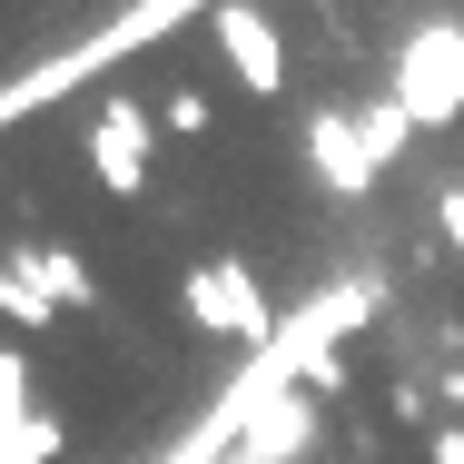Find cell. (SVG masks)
I'll return each mask as SVG.
<instances>
[{"label":"cell","mask_w":464,"mask_h":464,"mask_svg":"<svg viewBox=\"0 0 464 464\" xmlns=\"http://www.w3.org/2000/svg\"><path fill=\"white\" fill-rule=\"evenodd\" d=\"M366 316H375V277H326L296 316H286L277 346H257V356L237 366V385H227V395H218L188 435H169L149 464H227L237 445H247V425H257L277 395H296V385H306V356H316V346H346Z\"/></svg>","instance_id":"obj_1"},{"label":"cell","mask_w":464,"mask_h":464,"mask_svg":"<svg viewBox=\"0 0 464 464\" xmlns=\"http://www.w3.org/2000/svg\"><path fill=\"white\" fill-rule=\"evenodd\" d=\"M227 0H129L119 20H99L90 40H70L60 60H30V70H10L0 80V129H20L30 109H50V99H70V90H90L99 70H119V60H139L149 40H169L179 20H218Z\"/></svg>","instance_id":"obj_2"},{"label":"cell","mask_w":464,"mask_h":464,"mask_svg":"<svg viewBox=\"0 0 464 464\" xmlns=\"http://www.w3.org/2000/svg\"><path fill=\"white\" fill-rule=\"evenodd\" d=\"M395 99H405L415 129H455L464 119V20L405 30V50H395Z\"/></svg>","instance_id":"obj_3"},{"label":"cell","mask_w":464,"mask_h":464,"mask_svg":"<svg viewBox=\"0 0 464 464\" xmlns=\"http://www.w3.org/2000/svg\"><path fill=\"white\" fill-rule=\"evenodd\" d=\"M179 306L208 326V336H247V346H277V336H286V316L257 296V277H247L237 257H208V267H188V277H179Z\"/></svg>","instance_id":"obj_4"},{"label":"cell","mask_w":464,"mask_h":464,"mask_svg":"<svg viewBox=\"0 0 464 464\" xmlns=\"http://www.w3.org/2000/svg\"><path fill=\"white\" fill-rule=\"evenodd\" d=\"M50 455H60V415L40 405L30 356L0 346V464H50Z\"/></svg>","instance_id":"obj_5"},{"label":"cell","mask_w":464,"mask_h":464,"mask_svg":"<svg viewBox=\"0 0 464 464\" xmlns=\"http://www.w3.org/2000/svg\"><path fill=\"white\" fill-rule=\"evenodd\" d=\"M149 149H159V119L139 99H109L90 119V169L109 179V198H139L149 188Z\"/></svg>","instance_id":"obj_6"},{"label":"cell","mask_w":464,"mask_h":464,"mask_svg":"<svg viewBox=\"0 0 464 464\" xmlns=\"http://www.w3.org/2000/svg\"><path fill=\"white\" fill-rule=\"evenodd\" d=\"M208 30H218V50H227V70H237V80H247L257 99H277V90H286V40H277V20H267V10H247V0H227V10L208 20Z\"/></svg>","instance_id":"obj_7"},{"label":"cell","mask_w":464,"mask_h":464,"mask_svg":"<svg viewBox=\"0 0 464 464\" xmlns=\"http://www.w3.org/2000/svg\"><path fill=\"white\" fill-rule=\"evenodd\" d=\"M306 169L336 188V198H366V188H375V159H366L356 109H316V119H306Z\"/></svg>","instance_id":"obj_8"},{"label":"cell","mask_w":464,"mask_h":464,"mask_svg":"<svg viewBox=\"0 0 464 464\" xmlns=\"http://www.w3.org/2000/svg\"><path fill=\"white\" fill-rule=\"evenodd\" d=\"M316 435H326V425H316V395L296 385V395H277V405L247 425L237 455H257V464H306V455H316Z\"/></svg>","instance_id":"obj_9"},{"label":"cell","mask_w":464,"mask_h":464,"mask_svg":"<svg viewBox=\"0 0 464 464\" xmlns=\"http://www.w3.org/2000/svg\"><path fill=\"white\" fill-rule=\"evenodd\" d=\"M0 316H10V326H50V316H60V296L40 286V257H30V247L0 257Z\"/></svg>","instance_id":"obj_10"},{"label":"cell","mask_w":464,"mask_h":464,"mask_svg":"<svg viewBox=\"0 0 464 464\" xmlns=\"http://www.w3.org/2000/svg\"><path fill=\"white\" fill-rule=\"evenodd\" d=\"M356 129H366V159H375V169H395V159H405V139H415V119H405V99H395V90L366 99V109H356Z\"/></svg>","instance_id":"obj_11"},{"label":"cell","mask_w":464,"mask_h":464,"mask_svg":"<svg viewBox=\"0 0 464 464\" xmlns=\"http://www.w3.org/2000/svg\"><path fill=\"white\" fill-rule=\"evenodd\" d=\"M30 257H40V286H50L60 306H99V277L70 257V247H30Z\"/></svg>","instance_id":"obj_12"},{"label":"cell","mask_w":464,"mask_h":464,"mask_svg":"<svg viewBox=\"0 0 464 464\" xmlns=\"http://www.w3.org/2000/svg\"><path fill=\"white\" fill-rule=\"evenodd\" d=\"M336 385H346V346H316V356H306V395H316V405H326V395H336Z\"/></svg>","instance_id":"obj_13"},{"label":"cell","mask_w":464,"mask_h":464,"mask_svg":"<svg viewBox=\"0 0 464 464\" xmlns=\"http://www.w3.org/2000/svg\"><path fill=\"white\" fill-rule=\"evenodd\" d=\"M435 227H445V247L464 257V179H445V188H435Z\"/></svg>","instance_id":"obj_14"},{"label":"cell","mask_w":464,"mask_h":464,"mask_svg":"<svg viewBox=\"0 0 464 464\" xmlns=\"http://www.w3.org/2000/svg\"><path fill=\"white\" fill-rule=\"evenodd\" d=\"M159 129H179V139H198V129H208V99H198V90H179L169 109H159Z\"/></svg>","instance_id":"obj_15"},{"label":"cell","mask_w":464,"mask_h":464,"mask_svg":"<svg viewBox=\"0 0 464 464\" xmlns=\"http://www.w3.org/2000/svg\"><path fill=\"white\" fill-rule=\"evenodd\" d=\"M425 455H435V464H464V425H435V435H425Z\"/></svg>","instance_id":"obj_16"},{"label":"cell","mask_w":464,"mask_h":464,"mask_svg":"<svg viewBox=\"0 0 464 464\" xmlns=\"http://www.w3.org/2000/svg\"><path fill=\"white\" fill-rule=\"evenodd\" d=\"M227 464H257V455H227Z\"/></svg>","instance_id":"obj_17"}]
</instances>
